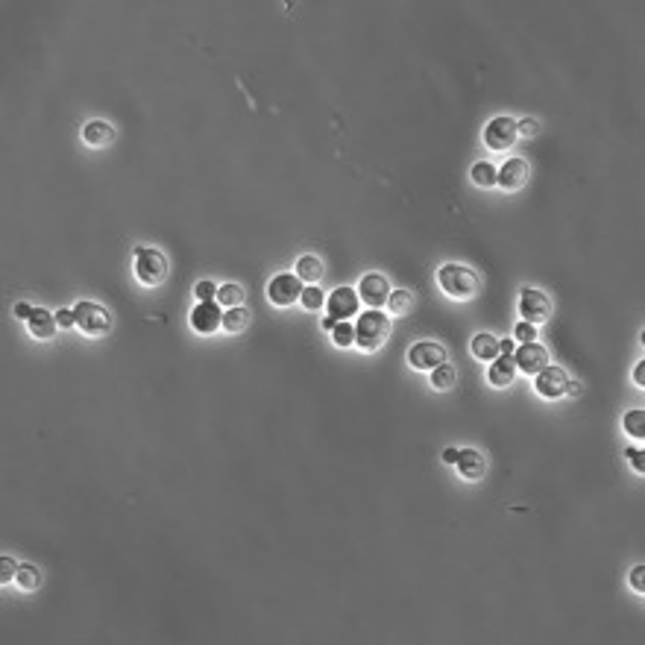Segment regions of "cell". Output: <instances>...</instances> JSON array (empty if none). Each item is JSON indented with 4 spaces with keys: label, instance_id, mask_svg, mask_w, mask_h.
<instances>
[{
    "label": "cell",
    "instance_id": "18",
    "mask_svg": "<svg viewBox=\"0 0 645 645\" xmlns=\"http://www.w3.org/2000/svg\"><path fill=\"white\" fill-rule=\"evenodd\" d=\"M82 141L88 147H109L114 141V126L106 121H91L82 126Z\"/></svg>",
    "mask_w": 645,
    "mask_h": 645
},
{
    "label": "cell",
    "instance_id": "41",
    "mask_svg": "<svg viewBox=\"0 0 645 645\" xmlns=\"http://www.w3.org/2000/svg\"><path fill=\"white\" fill-rule=\"evenodd\" d=\"M443 460H446V464H455V460H458V449H446V452H443Z\"/></svg>",
    "mask_w": 645,
    "mask_h": 645
},
{
    "label": "cell",
    "instance_id": "29",
    "mask_svg": "<svg viewBox=\"0 0 645 645\" xmlns=\"http://www.w3.org/2000/svg\"><path fill=\"white\" fill-rule=\"evenodd\" d=\"M300 302H302L305 311H320L323 302H326V296H323V291H320L317 285H305V288H302V296H300Z\"/></svg>",
    "mask_w": 645,
    "mask_h": 645
},
{
    "label": "cell",
    "instance_id": "4",
    "mask_svg": "<svg viewBox=\"0 0 645 645\" xmlns=\"http://www.w3.org/2000/svg\"><path fill=\"white\" fill-rule=\"evenodd\" d=\"M74 320H77V328L86 338H103L112 328V314L103 305L88 302V300L74 305Z\"/></svg>",
    "mask_w": 645,
    "mask_h": 645
},
{
    "label": "cell",
    "instance_id": "26",
    "mask_svg": "<svg viewBox=\"0 0 645 645\" xmlns=\"http://www.w3.org/2000/svg\"><path fill=\"white\" fill-rule=\"evenodd\" d=\"M622 428L631 437H637V440H642L645 437V411H627L625 413V420H622Z\"/></svg>",
    "mask_w": 645,
    "mask_h": 645
},
{
    "label": "cell",
    "instance_id": "9",
    "mask_svg": "<svg viewBox=\"0 0 645 645\" xmlns=\"http://www.w3.org/2000/svg\"><path fill=\"white\" fill-rule=\"evenodd\" d=\"M191 326L194 332L200 335H214L218 328H223V311L218 300H208V302H197L191 311Z\"/></svg>",
    "mask_w": 645,
    "mask_h": 645
},
{
    "label": "cell",
    "instance_id": "5",
    "mask_svg": "<svg viewBox=\"0 0 645 645\" xmlns=\"http://www.w3.org/2000/svg\"><path fill=\"white\" fill-rule=\"evenodd\" d=\"M519 141V132H517V121L502 114V118H493L487 126H484V144L490 150L502 153V150H510Z\"/></svg>",
    "mask_w": 645,
    "mask_h": 645
},
{
    "label": "cell",
    "instance_id": "32",
    "mask_svg": "<svg viewBox=\"0 0 645 645\" xmlns=\"http://www.w3.org/2000/svg\"><path fill=\"white\" fill-rule=\"evenodd\" d=\"M194 293H197V300H200V302L218 300V288H214V282H200V285L194 288Z\"/></svg>",
    "mask_w": 645,
    "mask_h": 645
},
{
    "label": "cell",
    "instance_id": "12",
    "mask_svg": "<svg viewBox=\"0 0 645 645\" xmlns=\"http://www.w3.org/2000/svg\"><path fill=\"white\" fill-rule=\"evenodd\" d=\"M358 305H361V300H358V293L352 288H338V291L328 293V300H326L328 317L338 320V323L352 320L355 314H358Z\"/></svg>",
    "mask_w": 645,
    "mask_h": 645
},
{
    "label": "cell",
    "instance_id": "27",
    "mask_svg": "<svg viewBox=\"0 0 645 645\" xmlns=\"http://www.w3.org/2000/svg\"><path fill=\"white\" fill-rule=\"evenodd\" d=\"M218 302L226 305V308H238L244 302V288L235 285V282H229L223 288H218Z\"/></svg>",
    "mask_w": 645,
    "mask_h": 645
},
{
    "label": "cell",
    "instance_id": "10",
    "mask_svg": "<svg viewBox=\"0 0 645 645\" xmlns=\"http://www.w3.org/2000/svg\"><path fill=\"white\" fill-rule=\"evenodd\" d=\"M446 361V350L434 340H420L408 350V364L413 370H434Z\"/></svg>",
    "mask_w": 645,
    "mask_h": 645
},
{
    "label": "cell",
    "instance_id": "14",
    "mask_svg": "<svg viewBox=\"0 0 645 645\" xmlns=\"http://www.w3.org/2000/svg\"><path fill=\"white\" fill-rule=\"evenodd\" d=\"M455 467H458V472H460L464 481H481V478L487 475V458L481 452H475V449H460Z\"/></svg>",
    "mask_w": 645,
    "mask_h": 645
},
{
    "label": "cell",
    "instance_id": "39",
    "mask_svg": "<svg viewBox=\"0 0 645 645\" xmlns=\"http://www.w3.org/2000/svg\"><path fill=\"white\" fill-rule=\"evenodd\" d=\"M514 346H517V343L510 340V338H507V340H499V352H502V355H514Z\"/></svg>",
    "mask_w": 645,
    "mask_h": 645
},
{
    "label": "cell",
    "instance_id": "2",
    "mask_svg": "<svg viewBox=\"0 0 645 645\" xmlns=\"http://www.w3.org/2000/svg\"><path fill=\"white\" fill-rule=\"evenodd\" d=\"M437 285L452 300H472L478 293V276L464 264H443L437 270Z\"/></svg>",
    "mask_w": 645,
    "mask_h": 645
},
{
    "label": "cell",
    "instance_id": "16",
    "mask_svg": "<svg viewBox=\"0 0 645 645\" xmlns=\"http://www.w3.org/2000/svg\"><path fill=\"white\" fill-rule=\"evenodd\" d=\"M525 182H528V164L522 159H507L499 176H496V185H502L505 191H519Z\"/></svg>",
    "mask_w": 645,
    "mask_h": 645
},
{
    "label": "cell",
    "instance_id": "37",
    "mask_svg": "<svg viewBox=\"0 0 645 645\" xmlns=\"http://www.w3.org/2000/svg\"><path fill=\"white\" fill-rule=\"evenodd\" d=\"M32 311H36V308H32L29 302H18V305H15V317H18V320H24V323H27V320L32 317Z\"/></svg>",
    "mask_w": 645,
    "mask_h": 645
},
{
    "label": "cell",
    "instance_id": "15",
    "mask_svg": "<svg viewBox=\"0 0 645 645\" xmlns=\"http://www.w3.org/2000/svg\"><path fill=\"white\" fill-rule=\"evenodd\" d=\"M517 364H514V355H499L490 361V370H487V382L493 387H510L517 378Z\"/></svg>",
    "mask_w": 645,
    "mask_h": 645
},
{
    "label": "cell",
    "instance_id": "38",
    "mask_svg": "<svg viewBox=\"0 0 645 645\" xmlns=\"http://www.w3.org/2000/svg\"><path fill=\"white\" fill-rule=\"evenodd\" d=\"M634 382H637V387H645V361H639V364H637V370H634Z\"/></svg>",
    "mask_w": 645,
    "mask_h": 645
},
{
    "label": "cell",
    "instance_id": "42",
    "mask_svg": "<svg viewBox=\"0 0 645 645\" xmlns=\"http://www.w3.org/2000/svg\"><path fill=\"white\" fill-rule=\"evenodd\" d=\"M320 326H323V332H332V328L338 326V320H332V317H326V320H323Z\"/></svg>",
    "mask_w": 645,
    "mask_h": 645
},
{
    "label": "cell",
    "instance_id": "35",
    "mask_svg": "<svg viewBox=\"0 0 645 645\" xmlns=\"http://www.w3.org/2000/svg\"><path fill=\"white\" fill-rule=\"evenodd\" d=\"M631 587L637 592H645V566H634L631 569Z\"/></svg>",
    "mask_w": 645,
    "mask_h": 645
},
{
    "label": "cell",
    "instance_id": "6",
    "mask_svg": "<svg viewBox=\"0 0 645 645\" xmlns=\"http://www.w3.org/2000/svg\"><path fill=\"white\" fill-rule=\"evenodd\" d=\"M302 279L296 276V273H279L270 279V285H267V296H270V302L279 305V308H288L293 305L296 300L302 296Z\"/></svg>",
    "mask_w": 645,
    "mask_h": 645
},
{
    "label": "cell",
    "instance_id": "3",
    "mask_svg": "<svg viewBox=\"0 0 645 645\" xmlns=\"http://www.w3.org/2000/svg\"><path fill=\"white\" fill-rule=\"evenodd\" d=\"M135 276L147 288H159L168 279V258L153 246H138L135 250Z\"/></svg>",
    "mask_w": 645,
    "mask_h": 645
},
{
    "label": "cell",
    "instance_id": "34",
    "mask_svg": "<svg viewBox=\"0 0 645 645\" xmlns=\"http://www.w3.org/2000/svg\"><path fill=\"white\" fill-rule=\"evenodd\" d=\"M517 132H519V138H534L537 132H540V124L534 118H525V121L517 124Z\"/></svg>",
    "mask_w": 645,
    "mask_h": 645
},
{
    "label": "cell",
    "instance_id": "25",
    "mask_svg": "<svg viewBox=\"0 0 645 645\" xmlns=\"http://www.w3.org/2000/svg\"><path fill=\"white\" fill-rule=\"evenodd\" d=\"M432 373V387L434 390H449L452 385H455V367L452 364H440V367H434V370H428Z\"/></svg>",
    "mask_w": 645,
    "mask_h": 645
},
{
    "label": "cell",
    "instance_id": "33",
    "mask_svg": "<svg viewBox=\"0 0 645 645\" xmlns=\"http://www.w3.org/2000/svg\"><path fill=\"white\" fill-rule=\"evenodd\" d=\"M514 335H517V340H519V343H531V340H537V326H531V323H519Z\"/></svg>",
    "mask_w": 645,
    "mask_h": 645
},
{
    "label": "cell",
    "instance_id": "11",
    "mask_svg": "<svg viewBox=\"0 0 645 645\" xmlns=\"http://www.w3.org/2000/svg\"><path fill=\"white\" fill-rule=\"evenodd\" d=\"M514 364L517 370L525 373V375H537L543 367H549V352H545V346H540L537 340L531 343H519V350L514 352Z\"/></svg>",
    "mask_w": 645,
    "mask_h": 645
},
{
    "label": "cell",
    "instance_id": "28",
    "mask_svg": "<svg viewBox=\"0 0 645 645\" xmlns=\"http://www.w3.org/2000/svg\"><path fill=\"white\" fill-rule=\"evenodd\" d=\"M328 335H332V343H335V346H343V350H346V346L355 343V323L343 320V323H338Z\"/></svg>",
    "mask_w": 645,
    "mask_h": 645
},
{
    "label": "cell",
    "instance_id": "8",
    "mask_svg": "<svg viewBox=\"0 0 645 645\" xmlns=\"http://www.w3.org/2000/svg\"><path fill=\"white\" fill-rule=\"evenodd\" d=\"M387 296H390V282L382 273H367L361 276V285H358V300L367 302L370 308H385L387 305Z\"/></svg>",
    "mask_w": 645,
    "mask_h": 645
},
{
    "label": "cell",
    "instance_id": "17",
    "mask_svg": "<svg viewBox=\"0 0 645 645\" xmlns=\"http://www.w3.org/2000/svg\"><path fill=\"white\" fill-rule=\"evenodd\" d=\"M27 328H29V335L36 340H51L56 335V328H59L56 314H51L47 308H36L32 311V317L27 320Z\"/></svg>",
    "mask_w": 645,
    "mask_h": 645
},
{
    "label": "cell",
    "instance_id": "36",
    "mask_svg": "<svg viewBox=\"0 0 645 645\" xmlns=\"http://www.w3.org/2000/svg\"><path fill=\"white\" fill-rule=\"evenodd\" d=\"M56 323H59V328H71V326H77V320H74V311L62 308V311L56 314Z\"/></svg>",
    "mask_w": 645,
    "mask_h": 645
},
{
    "label": "cell",
    "instance_id": "31",
    "mask_svg": "<svg viewBox=\"0 0 645 645\" xmlns=\"http://www.w3.org/2000/svg\"><path fill=\"white\" fill-rule=\"evenodd\" d=\"M625 458L631 460V467H634L639 475L645 472V452H642V449H634V446H627V449H625Z\"/></svg>",
    "mask_w": 645,
    "mask_h": 645
},
{
    "label": "cell",
    "instance_id": "24",
    "mask_svg": "<svg viewBox=\"0 0 645 645\" xmlns=\"http://www.w3.org/2000/svg\"><path fill=\"white\" fill-rule=\"evenodd\" d=\"M15 584H18L21 590H27V592L39 590V584H41V572H39L36 566H29V564H21V566H18V575H15Z\"/></svg>",
    "mask_w": 645,
    "mask_h": 645
},
{
    "label": "cell",
    "instance_id": "7",
    "mask_svg": "<svg viewBox=\"0 0 645 645\" xmlns=\"http://www.w3.org/2000/svg\"><path fill=\"white\" fill-rule=\"evenodd\" d=\"M519 314H522L525 323L540 326V323H545L552 317V300L537 288H525L519 293Z\"/></svg>",
    "mask_w": 645,
    "mask_h": 645
},
{
    "label": "cell",
    "instance_id": "19",
    "mask_svg": "<svg viewBox=\"0 0 645 645\" xmlns=\"http://www.w3.org/2000/svg\"><path fill=\"white\" fill-rule=\"evenodd\" d=\"M250 323H253V314H250V308H244V305L226 308V314H223V332H229V335L246 332V326Z\"/></svg>",
    "mask_w": 645,
    "mask_h": 645
},
{
    "label": "cell",
    "instance_id": "21",
    "mask_svg": "<svg viewBox=\"0 0 645 645\" xmlns=\"http://www.w3.org/2000/svg\"><path fill=\"white\" fill-rule=\"evenodd\" d=\"M470 350H472V355H475L478 361H493V358L502 355V352H499V340H496L493 335H487V332L475 335L472 343H470Z\"/></svg>",
    "mask_w": 645,
    "mask_h": 645
},
{
    "label": "cell",
    "instance_id": "22",
    "mask_svg": "<svg viewBox=\"0 0 645 645\" xmlns=\"http://www.w3.org/2000/svg\"><path fill=\"white\" fill-rule=\"evenodd\" d=\"M496 176H499V171H496L490 161H478V164H472V171H470V179L475 182L478 188H493Z\"/></svg>",
    "mask_w": 645,
    "mask_h": 645
},
{
    "label": "cell",
    "instance_id": "40",
    "mask_svg": "<svg viewBox=\"0 0 645 645\" xmlns=\"http://www.w3.org/2000/svg\"><path fill=\"white\" fill-rule=\"evenodd\" d=\"M564 396H581V385H578V382H569Z\"/></svg>",
    "mask_w": 645,
    "mask_h": 645
},
{
    "label": "cell",
    "instance_id": "20",
    "mask_svg": "<svg viewBox=\"0 0 645 645\" xmlns=\"http://www.w3.org/2000/svg\"><path fill=\"white\" fill-rule=\"evenodd\" d=\"M293 273L302 279V285H317L320 279H323V261L314 258V255H302L300 261H296V270Z\"/></svg>",
    "mask_w": 645,
    "mask_h": 645
},
{
    "label": "cell",
    "instance_id": "30",
    "mask_svg": "<svg viewBox=\"0 0 645 645\" xmlns=\"http://www.w3.org/2000/svg\"><path fill=\"white\" fill-rule=\"evenodd\" d=\"M18 575V564L12 557H0V584H12Z\"/></svg>",
    "mask_w": 645,
    "mask_h": 645
},
{
    "label": "cell",
    "instance_id": "13",
    "mask_svg": "<svg viewBox=\"0 0 645 645\" xmlns=\"http://www.w3.org/2000/svg\"><path fill=\"white\" fill-rule=\"evenodd\" d=\"M537 393L543 396V399H557V396H564L566 393V385H569V375L566 370H560V367H543L537 375Z\"/></svg>",
    "mask_w": 645,
    "mask_h": 645
},
{
    "label": "cell",
    "instance_id": "23",
    "mask_svg": "<svg viewBox=\"0 0 645 645\" xmlns=\"http://www.w3.org/2000/svg\"><path fill=\"white\" fill-rule=\"evenodd\" d=\"M411 305H413L411 291H390V296H387V311L393 314V317H402V314H408Z\"/></svg>",
    "mask_w": 645,
    "mask_h": 645
},
{
    "label": "cell",
    "instance_id": "1",
    "mask_svg": "<svg viewBox=\"0 0 645 645\" xmlns=\"http://www.w3.org/2000/svg\"><path fill=\"white\" fill-rule=\"evenodd\" d=\"M387 335H390V317L382 308L364 311L355 323V343L364 352H375L378 346H385Z\"/></svg>",
    "mask_w": 645,
    "mask_h": 645
}]
</instances>
